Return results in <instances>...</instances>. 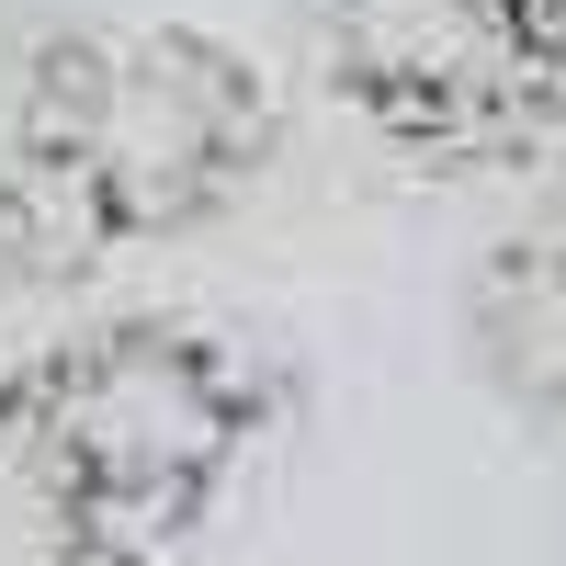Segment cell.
<instances>
[{
  "mask_svg": "<svg viewBox=\"0 0 566 566\" xmlns=\"http://www.w3.org/2000/svg\"><path fill=\"white\" fill-rule=\"evenodd\" d=\"M0 148L23 181L80 227L91 261L170 250L227 227L283 159V91L227 34L170 12H80L45 23L12 91H0Z\"/></svg>",
  "mask_w": 566,
  "mask_h": 566,
  "instance_id": "1",
  "label": "cell"
},
{
  "mask_svg": "<svg viewBox=\"0 0 566 566\" xmlns=\"http://www.w3.org/2000/svg\"><path fill=\"white\" fill-rule=\"evenodd\" d=\"M0 397L114 566H159L193 544L272 419L261 363L193 317H103L80 340H45L0 363Z\"/></svg>",
  "mask_w": 566,
  "mask_h": 566,
  "instance_id": "2",
  "label": "cell"
},
{
  "mask_svg": "<svg viewBox=\"0 0 566 566\" xmlns=\"http://www.w3.org/2000/svg\"><path fill=\"white\" fill-rule=\"evenodd\" d=\"M306 69L408 170H522L566 136V23L533 0H295Z\"/></svg>",
  "mask_w": 566,
  "mask_h": 566,
  "instance_id": "3",
  "label": "cell"
},
{
  "mask_svg": "<svg viewBox=\"0 0 566 566\" xmlns=\"http://www.w3.org/2000/svg\"><path fill=\"white\" fill-rule=\"evenodd\" d=\"M464 340H476V374L499 386V408L566 453V205L510 227L476 261V283H464Z\"/></svg>",
  "mask_w": 566,
  "mask_h": 566,
  "instance_id": "4",
  "label": "cell"
},
{
  "mask_svg": "<svg viewBox=\"0 0 566 566\" xmlns=\"http://www.w3.org/2000/svg\"><path fill=\"white\" fill-rule=\"evenodd\" d=\"M80 272H91L80 227H69V216L23 181V159H12V148H0V306H45V295H69Z\"/></svg>",
  "mask_w": 566,
  "mask_h": 566,
  "instance_id": "5",
  "label": "cell"
},
{
  "mask_svg": "<svg viewBox=\"0 0 566 566\" xmlns=\"http://www.w3.org/2000/svg\"><path fill=\"white\" fill-rule=\"evenodd\" d=\"M533 12H555V23H566V0H533Z\"/></svg>",
  "mask_w": 566,
  "mask_h": 566,
  "instance_id": "6",
  "label": "cell"
}]
</instances>
